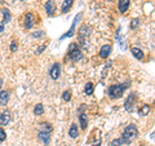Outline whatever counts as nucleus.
<instances>
[{
    "instance_id": "obj_27",
    "label": "nucleus",
    "mask_w": 155,
    "mask_h": 146,
    "mask_svg": "<svg viewBox=\"0 0 155 146\" xmlns=\"http://www.w3.org/2000/svg\"><path fill=\"white\" fill-rule=\"evenodd\" d=\"M5 138H7L5 131L3 129V128H0V141H5Z\"/></svg>"
},
{
    "instance_id": "obj_17",
    "label": "nucleus",
    "mask_w": 155,
    "mask_h": 146,
    "mask_svg": "<svg viewBox=\"0 0 155 146\" xmlns=\"http://www.w3.org/2000/svg\"><path fill=\"white\" fill-rule=\"evenodd\" d=\"M79 122H80V126H82L83 129H85L87 126H88V115L87 114H80L79 115Z\"/></svg>"
},
{
    "instance_id": "obj_30",
    "label": "nucleus",
    "mask_w": 155,
    "mask_h": 146,
    "mask_svg": "<svg viewBox=\"0 0 155 146\" xmlns=\"http://www.w3.org/2000/svg\"><path fill=\"white\" fill-rule=\"evenodd\" d=\"M43 35H44L43 31H39V34H34L33 36H34V38H39V36H43Z\"/></svg>"
},
{
    "instance_id": "obj_8",
    "label": "nucleus",
    "mask_w": 155,
    "mask_h": 146,
    "mask_svg": "<svg viewBox=\"0 0 155 146\" xmlns=\"http://www.w3.org/2000/svg\"><path fill=\"white\" fill-rule=\"evenodd\" d=\"M45 10H47L48 16H53V13L56 12V4H54V1L48 0V1L45 3Z\"/></svg>"
},
{
    "instance_id": "obj_18",
    "label": "nucleus",
    "mask_w": 155,
    "mask_h": 146,
    "mask_svg": "<svg viewBox=\"0 0 155 146\" xmlns=\"http://www.w3.org/2000/svg\"><path fill=\"white\" fill-rule=\"evenodd\" d=\"M79 17L80 16H76L75 17V20H74V22H72V26H71V28H70V30H69V33H66L65 35H63V36H62V39L63 38H70V36H72V35H74V30H75V25H76V22H78V20H79Z\"/></svg>"
},
{
    "instance_id": "obj_14",
    "label": "nucleus",
    "mask_w": 155,
    "mask_h": 146,
    "mask_svg": "<svg viewBox=\"0 0 155 146\" xmlns=\"http://www.w3.org/2000/svg\"><path fill=\"white\" fill-rule=\"evenodd\" d=\"M131 52H132V54L135 56L137 60H140V61H142V60L145 58V53L141 51L140 48H136V47H135V48H132V51H131Z\"/></svg>"
},
{
    "instance_id": "obj_33",
    "label": "nucleus",
    "mask_w": 155,
    "mask_h": 146,
    "mask_svg": "<svg viewBox=\"0 0 155 146\" xmlns=\"http://www.w3.org/2000/svg\"><path fill=\"white\" fill-rule=\"evenodd\" d=\"M94 146H100V142H98V144H96V145H94Z\"/></svg>"
},
{
    "instance_id": "obj_20",
    "label": "nucleus",
    "mask_w": 155,
    "mask_h": 146,
    "mask_svg": "<svg viewBox=\"0 0 155 146\" xmlns=\"http://www.w3.org/2000/svg\"><path fill=\"white\" fill-rule=\"evenodd\" d=\"M93 91H94V85H93V83L88 81V83L85 84V88H84V93H85L87 96H91V94L93 93Z\"/></svg>"
},
{
    "instance_id": "obj_16",
    "label": "nucleus",
    "mask_w": 155,
    "mask_h": 146,
    "mask_svg": "<svg viewBox=\"0 0 155 146\" xmlns=\"http://www.w3.org/2000/svg\"><path fill=\"white\" fill-rule=\"evenodd\" d=\"M39 127H40V132L51 133L52 131H53V127H52L49 123H40V124H39Z\"/></svg>"
},
{
    "instance_id": "obj_3",
    "label": "nucleus",
    "mask_w": 155,
    "mask_h": 146,
    "mask_svg": "<svg viewBox=\"0 0 155 146\" xmlns=\"http://www.w3.org/2000/svg\"><path fill=\"white\" fill-rule=\"evenodd\" d=\"M127 85H120V84H114L109 88L107 91V94L109 97L112 98V100H116V98H120L123 93H124V89H125Z\"/></svg>"
},
{
    "instance_id": "obj_23",
    "label": "nucleus",
    "mask_w": 155,
    "mask_h": 146,
    "mask_svg": "<svg viewBox=\"0 0 155 146\" xmlns=\"http://www.w3.org/2000/svg\"><path fill=\"white\" fill-rule=\"evenodd\" d=\"M1 12H3V16H4V22L5 23L9 22V21H10V13H9V10L8 9H3Z\"/></svg>"
},
{
    "instance_id": "obj_29",
    "label": "nucleus",
    "mask_w": 155,
    "mask_h": 146,
    "mask_svg": "<svg viewBox=\"0 0 155 146\" xmlns=\"http://www.w3.org/2000/svg\"><path fill=\"white\" fill-rule=\"evenodd\" d=\"M44 49H45V45H41V47H39V49H38V51H36V54H40V53L43 52Z\"/></svg>"
},
{
    "instance_id": "obj_7",
    "label": "nucleus",
    "mask_w": 155,
    "mask_h": 146,
    "mask_svg": "<svg viewBox=\"0 0 155 146\" xmlns=\"http://www.w3.org/2000/svg\"><path fill=\"white\" fill-rule=\"evenodd\" d=\"M35 25V17L33 13H27L25 17V27L26 28H31Z\"/></svg>"
},
{
    "instance_id": "obj_24",
    "label": "nucleus",
    "mask_w": 155,
    "mask_h": 146,
    "mask_svg": "<svg viewBox=\"0 0 155 146\" xmlns=\"http://www.w3.org/2000/svg\"><path fill=\"white\" fill-rule=\"evenodd\" d=\"M124 144V141H123V138H115V140L111 141V146H122Z\"/></svg>"
},
{
    "instance_id": "obj_9",
    "label": "nucleus",
    "mask_w": 155,
    "mask_h": 146,
    "mask_svg": "<svg viewBox=\"0 0 155 146\" xmlns=\"http://www.w3.org/2000/svg\"><path fill=\"white\" fill-rule=\"evenodd\" d=\"M129 3H131V0H119V3H118L119 12H120V13H125L127 9L129 8Z\"/></svg>"
},
{
    "instance_id": "obj_12",
    "label": "nucleus",
    "mask_w": 155,
    "mask_h": 146,
    "mask_svg": "<svg viewBox=\"0 0 155 146\" xmlns=\"http://www.w3.org/2000/svg\"><path fill=\"white\" fill-rule=\"evenodd\" d=\"M38 138H39V141H41L44 145H49V142H51V136H49V133H45V132H39Z\"/></svg>"
},
{
    "instance_id": "obj_5",
    "label": "nucleus",
    "mask_w": 155,
    "mask_h": 146,
    "mask_svg": "<svg viewBox=\"0 0 155 146\" xmlns=\"http://www.w3.org/2000/svg\"><path fill=\"white\" fill-rule=\"evenodd\" d=\"M59 74H61V66H59L58 62H56L51 67V70H49V75H51V78L53 80H57L59 78Z\"/></svg>"
},
{
    "instance_id": "obj_4",
    "label": "nucleus",
    "mask_w": 155,
    "mask_h": 146,
    "mask_svg": "<svg viewBox=\"0 0 155 146\" xmlns=\"http://www.w3.org/2000/svg\"><path fill=\"white\" fill-rule=\"evenodd\" d=\"M89 35H91V27H88L87 25H83L79 30V43L83 48L88 47L87 40H88V38H89Z\"/></svg>"
},
{
    "instance_id": "obj_1",
    "label": "nucleus",
    "mask_w": 155,
    "mask_h": 146,
    "mask_svg": "<svg viewBox=\"0 0 155 146\" xmlns=\"http://www.w3.org/2000/svg\"><path fill=\"white\" fill-rule=\"evenodd\" d=\"M138 136V129L135 124H129L124 128L123 131V134H122V138L124 141V144H131V142L135 140V138Z\"/></svg>"
},
{
    "instance_id": "obj_25",
    "label": "nucleus",
    "mask_w": 155,
    "mask_h": 146,
    "mask_svg": "<svg viewBox=\"0 0 155 146\" xmlns=\"http://www.w3.org/2000/svg\"><path fill=\"white\" fill-rule=\"evenodd\" d=\"M62 100L63 101H70L71 100V92L70 91H65L62 93Z\"/></svg>"
},
{
    "instance_id": "obj_10",
    "label": "nucleus",
    "mask_w": 155,
    "mask_h": 146,
    "mask_svg": "<svg viewBox=\"0 0 155 146\" xmlns=\"http://www.w3.org/2000/svg\"><path fill=\"white\" fill-rule=\"evenodd\" d=\"M9 101V92L8 91H1L0 92V106H5Z\"/></svg>"
},
{
    "instance_id": "obj_19",
    "label": "nucleus",
    "mask_w": 155,
    "mask_h": 146,
    "mask_svg": "<svg viewBox=\"0 0 155 146\" xmlns=\"http://www.w3.org/2000/svg\"><path fill=\"white\" fill-rule=\"evenodd\" d=\"M72 1L74 0H65V1H63V4L61 7L62 13H67V10L71 8V5H72Z\"/></svg>"
},
{
    "instance_id": "obj_21",
    "label": "nucleus",
    "mask_w": 155,
    "mask_h": 146,
    "mask_svg": "<svg viewBox=\"0 0 155 146\" xmlns=\"http://www.w3.org/2000/svg\"><path fill=\"white\" fill-rule=\"evenodd\" d=\"M43 113H44V106L41 105V104H38L34 108V114L35 115H43Z\"/></svg>"
},
{
    "instance_id": "obj_28",
    "label": "nucleus",
    "mask_w": 155,
    "mask_h": 146,
    "mask_svg": "<svg viewBox=\"0 0 155 146\" xmlns=\"http://www.w3.org/2000/svg\"><path fill=\"white\" fill-rule=\"evenodd\" d=\"M17 48H18V44H17V41H12V44H10V51L12 52H16L17 51Z\"/></svg>"
},
{
    "instance_id": "obj_22",
    "label": "nucleus",
    "mask_w": 155,
    "mask_h": 146,
    "mask_svg": "<svg viewBox=\"0 0 155 146\" xmlns=\"http://www.w3.org/2000/svg\"><path fill=\"white\" fill-rule=\"evenodd\" d=\"M150 113V106L149 105H142V108L140 109V115H147Z\"/></svg>"
},
{
    "instance_id": "obj_32",
    "label": "nucleus",
    "mask_w": 155,
    "mask_h": 146,
    "mask_svg": "<svg viewBox=\"0 0 155 146\" xmlns=\"http://www.w3.org/2000/svg\"><path fill=\"white\" fill-rule=\"evenodd\" d=\"M1 85H3V79H0V88H1Z\"/></svg>"
},
{
    "instance_id": "obj_13",
    "label": "nucleus",
    "mask_w": 155,
    "mask_h": 146,
    "mask_svg": "<svg viewBox=\"0 0 155 146\" xmlns=\"http://www.w3.org/2000/svg\"><path fill=\"white\" fill-rule=\"evenodd\" d=\"M110 52H111L110 45H109V44L104 45V47L101 48V51H100V57H101V58H107V57L110 56Z\"/></svg>"
},
{
    "instance_id": "obj_31",
    "label": "nucleus",
    "mask_w": 155,
    "mask_h": 146,
    "mask_svg": "<svg viewBox=\"0 0 155 146\" xmlns=\"http://www.w3.org/2000/svg\"><path fill=\"white\" fill-rule=\"evenodd\" d=\"M3 31H4V22L0 21V33H3Z\"/></svg>"
},
{
    "instance_id": "obj_2",
    "label": "nucleus",
    "mask_w": 155,
    "mask_h": 146,
    "mask_svg": "<svg viewBox=\"0 0 155 146\" xmlns=\"http://www.w3.org/2000/svg\"><path fill=\"white\" fill-rule=\"evenodd\" d=\"M69 58L71 60L72 62H78L83 58V53L79 49L76 43H71L69 47Z\"/></svg>"
},
{
    "instance_id": "obj_26",
    "label": "nucleus",
    "mask_w": 155,
    "mask_h": 146,
    "mask_svg": "<svg viewBox=\"0 0 155 146\" xmlns=\"http://www.w3.org/2000/svg\"><path fill=\"white\" fill-rule=\"evenodd\" d=\"M138 25H140V20H138V18H133L132 22H131V26H129V27H131L132 30H135V28L138 26Z\"/></svg>"
},
{
    "instance_id": "obj_11",
    "label": "nucleus",
    "mask_w": 155,
    "mask_h": 146,
    "mask_svg": "<svg viewBox=\"0 0 155 146\" xmlns=\"http://www.w3.org/2000/svg\"><path fill=\"white\" fill-rule=\"evenodd\" d=\"M135 98H136L135 93H132L128 97V100L125 101V110L127 111H133V102H135Z\"/></svg>"
},
{
    "instance_id": "obj_6",
    "label": "nucleus",
    "mask_w": 155,
    "mask_h": 146,
    "mask_svg": "<svg viewBox=\"0 0 155 146\" xmlns=\"http://www.w3.org/2000/svg\"><path fill=\"white\" fill-rule=\"evenodd\" d=\"M10 122V113L8 110L0 111V126H7Z\"/></svg>"
},
{
    "instance_id": "obj_15",
    "label": "nucleus",
    "mask_w": 155,
    "mask_h": 146,
    "mask_svg": "<svg viewBox=\"0 0 155 146\" xmlns=\"http://www.w3.org/2000/svg\"><path fill=\"white\" fill-rule=\"evenodd\" d=\"M69 136L71 138H76L79 136V129H78L76 124H71V127H70V129H69Z\"/></svg>"
}]
</instances>
